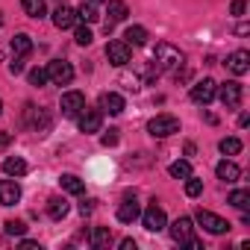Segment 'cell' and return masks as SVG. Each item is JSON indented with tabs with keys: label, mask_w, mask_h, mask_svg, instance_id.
Wrapping results in <instances>:
<instances>
[{
	"label": "cell",
	"mask_w": 250,
	"mask_h": 250,
	"mask_svg": "<svg viewBox=\"0 0 250 250\" xmlns=\"http://www.w3.org/2000/svg\"><path fill=\"white\" fill-rule=\"evenodd\" d=\"M186 62V56L174 47V44H168V42H159L156 47H153V65L159 68V71H177L180 65Z\"/></svg>",
	"instance_id": "1"
},
{
	"label": "cell",
	"mask_w": 250,
	"mask_h": 250,
	"mask_svg": "<svg viewBox=\"0 0 250 250\" xmlns=\"http://www.w3.org/2000/svg\"><path fill=\"white\" fill-rule=\"evenodd\" d=\"M147 133L153 139H168V136L180 133V121L174 115H156V118L147 121Z\"/></svg>",
	"instance_id": "2"
},
{
	"label": "cell",
	"mask_w": 250,
	"mask_h": 250,
	"mask_svg": "<svg viewBox=\"0 0 250 250\" xmlns=\"http://www.w3.org/2000/svg\"><path fill=\"white\" fill-rule=\"evenodd\" d=\"M197 224L206 229V232H212V235H224V232H229V221H224L221 215H215V212H209V209H197Z\"/></svg>",
	"instance_id": "3"
},
{
	"label": "cell",
	"mask_w": 250,
	"mask_h": 250,
	"mask_svg": "<svg viewBox=\"0 0 250 250\" xmlns=\"http://www.w3.org/2000/svg\"><path fill=\"white\" fill-rule=\"evenodd\" d=\"M47 80H50L53 85H71V80H74V65L65 62V59H53V62L47 65Z\"/></svg>",
	"instance_id": "4"
},
{
	"label": "cell",
	"mask_w": 250,
	"mask_h": 250,
	"mask_svg": "<svg viewBox=\"0 0 250 250\" xmlns=\"http://www.w3.org/2000/svg\"><path fill=\"white\" fill-rule=\"evenodd\" d=\"M215 94L221 97V103H224L227 109H238V106H241V97H244V88H241V83L229 80V83H224Z\"/></svg>",
	"instance_id": "5"
},
{
	"label": "cell",
	"mask_w": 250,
	"mask_h": 250,
	"mask_svg": "<svg viewBox=\"0 0 250 250\" xmlns=\"http://www.w3.org/2000/svg\"><path fill=\"white\" fill-rule=\"evenodd\" d=\"M142 224H145V229H150V232H159V229H165L168 227V218H165V209L162 206H156V203H150L142 215Z\"/></svg>",
	"instance_id": "6"
},
{
	"label": "cell",
	"mask_w": 250,
	"mask_h": 250,
	"mask_svg": "<svg viewBox=\"0 0 250 250\" xmlns=\"http://www.w3.org/2000/svg\"><path fill=\"white\" fill-rule=\"evenodd\" d=\"M215 91H218V83L215 80H200V83H194L191 85V100L194 103H200V106H206V103H212L215 100Z\"/></svg>",
	"instance_id": "7"
},
{
	"label": "cell",
	"mask_w": 250,
	"mask_h": 250,
	"mask_svg": "<svg viewBox=\"0 0 250 250\" xmlns=\"http://www.w3.org/2000/svg\"><path fill=\"white\" fill-rule=\"evenodd\" d=\"M130 44L127 42H109L106 44V59L115 65V68H124V65H127L130 62Z\"/></svg>",
	"instance_id": "8"
},
{
	"label": "cell",
	"mask_w": 250,
	"mask_h": 250,
	"mask_svg": "<svg viewBox=\"0 0 250 250\" xmlns=\"http://www.w3.org/2000/svg\"><path fill=\"white\" fill-rule=\"evenodd\" d=\"M106 33H112V27L115 24H121V21H127V15H130V9H127V3L124 0H106Z\"/></svg>",
	"instance_id": "9"
},
{
	"label": "cell",
	"mask_w": 250,
	"mask_h": 250,
	"mask_svg": "<svg viewBox=\"0 0 250 250\" xmlns=\"http://www.w3.org/2000/svg\"><path fill=\"white\" fill-rule=\"evenodd\" d=\"M59 106H62V115H65V118H77V115L85 109V97H83L80 91H65Z\"/></svg>",
	"instance_id": "10"
},
{
	"label": "cell",
	"mask_w": 250,
	"mask_h": 250,
	"mask_svg": "<svg viewBox=\"0 0 250 250\" xmlns=\"http://www.w3.org/2000/svg\"><path fill=\"white\" fill-rule=\"evenodd\" d=\"M77 118H80V133H100V124H103L100 109H83Z\"/></svg>",
	"instance_id": "11"
},
{
	"label": "cell",
	"mask_w": 250,
	"mask_h": 250,
	"mask_svg": "<svg viewBox=\"0 0 250 250\" xmlns=\"http://www.w3.org/2000/svg\"><path fill=\"white\" fill-rule=\"evenodd\" d=\"M227 71L235 74V77H244V74L250 71V53H247V50L229 53V56H227Z\"/></svg>",
	"instance_id": "12"
},
{
	"label": "cell",
	"mask_w": 250,
	"mask_h": 250,
	"mask_svg": "<svg viewBox=\"0 0 250 250\" xmlns=\"http://www.w3.org/2000/svg\"><path fill=\"white\" fill-rule=\"evenodd\" d=\"M21 200V186L15 180H0V206H15Z\"/></svg>",
	"instance_id": "13"
},
{
	"label": "cell",
	"mask_w": 250,
	"mask_h": 250,
	"mask_svg": "<svg viewBox=\"0 0 250 250\" xmlns=\"http://www.w3.org/2000/svg\"><path fill=\"white\" fill-rule=\"evenodd\" d=\"M100 112H106V115H121V112H124V97L115 94V91H103V94H100Z\"/></svg>",
	"instance_id": "14"
},
{
	"label": "cell",
	"mask_w": 250,
	"mask_h": 250,
	"mask_svg": "<svg viewBox=\"0 0 250 250\" xmlns=\"http://www.w3.org/2000/svg\"><path fill=\"white\" fill-rule=\"evenodd\" d=\"M191 229H194V221H191V218H177V221L171 224V238L180 241V244H186V241L191 238Z\"/></svg>",
	"instance_id": "15"
},
{
	"label": "cell",
	"mask_w": 250,
	"mask_h": 250,
	"mask_svg": "<svg viewBox=\"0 0 250 250\" xmlns=\"http://www.w3.org/2000/svg\"><path fill=\"white\" fill-rule=\"evenodd\" d=\"M53 24L59 27V30H71L74 24H77V9H71V6H59L56 12H53Z\"/></svg>",
	"instance_id": "16"
},
{
	"label": "cell",
	"mask_w": 250,
	"mask_h": 250,
	"mask_svg": "<svg viewBox=\"0 0 250 250\" xmlns=\"http://www.w3.org/2000/svg\"><path fill=\"white\" fill-rule=\"evenodd\" d=\"M139 215H142V206H139L136 200H124V203L118 206V221H121V224H133Z\"/></svg>",
	"instance_id": "17"
},
{
	"label": "cell",
	"mask_w": 250,
	"mask_h": 250,
	"mask_svg": "<svg viewBox=\"0 0 250 250\" xmlns=\"http://www.w3.org/2000/svg\"><path fill=\"white\" fill-rule=\"evenodd\" d=\"M215 174H218V180H224V183H238V177H241V168L235 165V162H218V168H215Z\"/></svg>",
	"instance_id": "18"
},
{
	"label": "cell",
	"mask_w": 250,
	"mask_h": 250,
	"mask_svg": "<svg viewBox=\"0 0 250 250\" xmlns=\"http://www.w3.org/2000/svg\"><path fill=\"white\" fill-rule=\"evenodd\" d=\"M12 53H15V56H30V53H33V39H30L27 33H18V36L12 39Z\"/></svg>",
	"instance_id": "19"
},
{
	"label": "cell",
	"mask_w": 250,
	"mask_h": 250,
	"mask_svg": "<svg viewBox=\"0 0 250 250\" xmlns=\"http://www.w3.org/2000/svg\"><path fill=\"white\" fill-rule=\"evenodd\" d=\"M47 215H50L53 221H62V218L68 215V200H65V197H50V200H47Z\"/></svg>",
	"instance_id": "20"
},
{
	"label": "cell",
	"mask_w": 250,
	"mask_h": 250,
	"mask_svg": "<svg viewBox=\"0 0 250 250\" xmlns=\"http://www.w3.org/2000/svg\"><path fill=\"white\" fill-rule=\"evenodd\" d=\"M124 42L133 44V47H142V44H147V30H145V27H127Z\"/></svg>",
	"instance_id": "21"
},
{
	"label": "cell",
	"mask_w": 250,
	"mask_h": 250,
	"mask_svg": "<svg viewBox=\"0 0 250 250\" xmlns=\"http://www.w3.org/2000/svg\"><path fill=\"white\" fill-rule=\"evenodd\" d=\"M77 21H83V24H97V21H100L97 6H94V3H85V0H83V6L77 9Z\"/></svg>",
	"instance_id": "22"
},
{
	"label": "cell",
	"mask_w": 250,
	"mask_h": 250,
	"mask_svg": "<svg viewBox=\"0 0 250 250\" xmlns=\"http://www.w3.org/2000/svg\"><path fill=\"white\" fill-rule=\"evenodd\" d=\"M3 171H6L9 177H24V174H27V162H24L21 156H9V159L3 162Z\"/></svg>",
	"instance_id": "23"
},
{
	"label": "cell",
	"mask_w": 250,
	"mask_h": 250,
	"mask_svg": "<svg viewBox=\"0 0 250 250\" xmlns=\"http://www.w3.org/2000/svg\"><path fill=\"white\" fill-rule=\"evenodd\" d=\"M21 9H24L30 18H44V12H47L44 0H21Z\"/></svg>",
	"instance_id": "24"
},
{
	"label": "cell",
	"mask_w": 250,
	"mask_h": 250,
	"mask_svg": "<svg viewBox=\"0 0 250 250\" xmlns=\"http://www.w3.org/2000/svg\"><path fill=\"white\" fill-rule=\"evenodd\" d=\"M59 183H62V188H65L68 194H83V191H85L83 180H80V177H74V174H62V180H59Z\"/></svg>",
	"instance_id": "25"
},
{
	"label": "cell",
	"mask_w": 250,
	"mask_h": 250,
	"mask_svg": "<svg viewBox=\"0 0 250 250\" xmlns=\"http://www.w3.org/2000/svg\"><path fill=\"white\" fill-rule=\"evenodd\" d=\"M91 244L94 247H109L112 244V229L109 227H94L91 229Z\"/></svg>",
	"instance_id": "26"
},
{
	"label": "cell",
	"mask_w": 250,
	"mask_h": 250,
	"mask_svg": "<svg viewBox=\"0 0 250 250\" xmlns=\"http://www.w3.org/2000/svg\"><path fill=\"white\" fill-rule=\"evenodd\" d=\"M27 109H30V121H33V127H36L39 133H44V130L50 127V118H47V112H42V109L36 112V106H27Z\"/></svg>",
	"instance_id": "27"
},
{
	"label": "cell",
	"mask_w": 250,
	"mask_h": 250,
	"mask_svg": "<svg viewBox=\"0 0 250 250\" xmlns=\"http://www.w3.org/2000/svg\"><path fill=\"white\" fill-rule=\"evenodd\" d=\"M168 174H171L174 180H186V177H191V165H188L186 159H180V162H171Z\"/></svg>",
	"instance_id": "28"
},
{
	"label": "cell",
	"mask_w": 250,
	"mask_h": 250,
	"mask_svg": "<svg viewBox=\"0 0 250 250\" xmlns=\"http://www.w3.org/2000/svg\"><path fill=\"white\" fill-rule=\"evenodd\" d=\"M229 203H232L235 209H241V212H244V209L250 206V191H244V188L232 191V194H229Z\"/></svg>",
	"instance_id": "29"
},
{
	"label": "cell",
	"mask_w": 250,
	"mask_h": 250,
	"mask_svg": "<svg viewBox=\"0 0 250 250\" xmlns=\"http://www.w3.org/2000/svg\"><path fill=\"white\" fill-rule=\"evenodd\" d=\"M221 153H224V156L241 153V142H238V139H224V142H221Z\"/></svg>",
	"instance_id": "30"
},
{
	"label": "cell",
	"mask_w": 250,
	"mask_h": 250,
	"mask_svg": "<svg viewBox=\"0 0 250 250\" xmlns=\"http://www.w3.org/2000/svg\"><path fill=\"white\" fill-rule=\"evenodd\" d=\"M200 191H203V180L186 177V194H188V197H200Z\"/></svg>",
	"instance_id": "31"
},
{
	"label": "cell",
	"mask_w": 250,
	"mask_h": 250,
	"mask_svg": "<svg viewBox=\"0 0 250 250\" xmlns=\"http://www.w3.org/2000/svg\"><path fill=\"white\" fill-rule=\"evenodd\" d=\"M91 39H94V36H91V30H88V27H77V30H74V42H77V44L88 47V44H91Z\"/></svg>",
	"instance_id": "32"
},
{
	"label": "cell",
	"mask_w": 250,
	"mask_h": 250,
	"mask_svg": "<svg viewBox=\"0 0 250 250\" xmlns=\"http://www.w3.org/2000/svg\"><path fill=\"white\" fill-rule=\"evenodd\" d=\"M3 229H6V235H24L27 232V224L24 221H6Z\"/></svg>",
	"instance_id": "33"
},
{
	"label": "cell",
	"mask_w": 250,
	"mask_h": 250,
	"mask_svg": "<svg viewBox=\"0 0 250 250\" xmlns=\"http://www.w3.org/2000/svg\"><path fill=\"white\" fill-rule=\"evenodd\" d=\"M47 83V68H33L30 71V85H44Z\"/></svg>",
	"instance_id": "34"
},
{
	"label": "cell",
	"mask_w": 250,
	"mask_h": 250,
	"mask_svg": "<svg viewBox=\"0 0 250 250\" xmlns=\"http://www.w3.org/2000/svg\"><path fill=\"white\" fill-rule=\"evenodd\" d=\"M100 145H103V147H115V145H118V130L103 133V136H100Z\"/></svg>",
	"instance_id": "35"
},
{
	"label": "cell",
	"mask_w": 250,
	"mask_h": 250,
	"mask_svg": "<svg viewBox=\"0 0 250 250\" xmlns=\"http://www.w3.org/2000/svg\"><path fill=\"white\" fill-rule=\"evenodd\" d=\"M244 9H247V3H244V0H232V6H229V12H232L235 18H241V15H244Z\"/></svg>",
	"instance_id": "36"
},
{
	"label": "cell",
	"mask_w": 250,
	"mask_h": 250,
	"mask_svg": "<svg viewBox=\"0 0 250 250\" xmlns=\"http://www.w3.org/2000/svg\"><path fill=\"white\" fill-rule=\"evenodd\" d=\"M9 71H12V74H21V71H24V56H15V59L9 62Z\"/></svg>",
	"instance_id": "37"
},
{
	"label": "cell",
	"mask_w": 250,
	"mask_h": 250,
	"mask_svg": "<svg viewBox=\"0 0 250 250\" xmlns=\"http://www.w3.org/2000/svg\"><path fill=\"white\" fill-rule=\"evenodd\" d=\"M94 212V200H83L80 203V215H91Z\"/></svg>",
	"instance_id": "38"
},
{
	"label": "cell",
	"mask_w": 250,
	"mask_h": 250,
	"mask_svg": "<svg viewBox=\"0 0 250 250\" xmlns=\"http://www.w3.org/2000/svg\"><path fill=\"white\" fill-rule=\"evenodd\" d=\"M21 247H24V250H42V244H39V241H27V238L21 241Z\"/></svg>",
	"instance_id": "39"
},
{
	"label": "cell",
	"mask_w": 250,
	"mask_h": 250,
	"mask_svg": "<svg viewBox=\"0 0 250 250\" xmlns=\"http://www.w3.org/2000/svg\"><path fill=\"white\" fill-rule=\"evenodd\" d=\"M121 250H136V241H133V238H124V241H121Z\"/></svg>",
	"instance_id": "40"
},
{
	"label": "cell",
	"mask_w": 250,
	"mask_h": 250,
	"mask_svg": "<svg viewBox=\"0 0 250 250\" xmlns=\"http://www.w3.org/2000/svg\"><path fill=\"white\" fill-rule=\"evenodd\" d=\"M9 139H12V136H6V133L0 136V147H6V145H9Z\"/></svg>",
	"instance_id": "41"
},
{
	"label": "cell",
	"mask_w": 250,
	"mask_h": 250,
	"mask_svg": "<svg viewBox=\"0 0 250 250\" xmlns=\"http://www.w3.org/2000/svg\"><path fill=\"white\" fill-rule=\"evenodd\" d=\"M85 3H94L97 6V3H106V0H85Z\"/></svg>",
	"instance_id": "42"
},
{
	"label": "cell",
	"mask_w": 250,
	"mask_h": 250,
	"mask_svg": "<svg viewBox=\"0 0 250 250\" xmlns=\"http://www.w3.org/2000/svg\"><path fill=\"white\" fill-rule=\"evenodd\" d=\"M0 27H3V15H0Z\"/></svg>",
	"instance_id": "43"
},
{
	"label": "cell",
	"mask_w": 250,
	"mask_h": 250,
	"mask_svg": "<svg viewBox=\"0 0 250 250\" xmlns=\"http://www.w3.org/2000/svg\"><path fill=\"white\" fill-rule=\"evenodd\" d=\"M0 115H3V103H0Z\"/></svg>",
	"instance_id": "44"
}]
</instances>
